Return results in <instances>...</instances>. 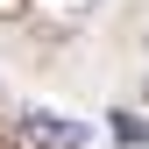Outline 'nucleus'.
I'll return each mask as SVG.
<instances>
[{
	"label": "nucleus",
	"mask_w": 149,
	"mask_h": 149,
	"mask_svg": "<svg viewBox=\"0 0 149 149\" xmlns=\"http://www.w3.org/2000/svg\"><path fill=\"white\" fill-rule=\"evenodd\" d=\"M114 142L142 149V142H149V121H142V114H114Z\"/></svg>",
	"instance_id": "nucleus-2"
},
{
	"label": "nucleus",
	"mask_w": 149,
	"mask_h": 149,
	"mask_svg": "<svg viewBox=\"0 0 149 149\" xmlns=\"http://www.w3.org/2000/svg\"><path fill=\"white\" fill-rule=\"evenodd\" d=\"M22 142L29 149H85V128L78 121H57V114H43V107H22Z\"/></svg>",
	"instance_id": "nucleus-1"
}]
</instances>
